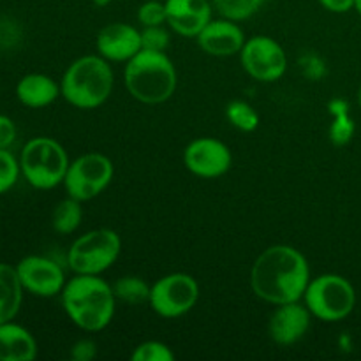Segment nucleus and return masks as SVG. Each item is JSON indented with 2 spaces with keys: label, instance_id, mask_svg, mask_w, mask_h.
Listing matches in <instances>:
<instances>
[{
  "label": "nucleus",
  "instance_id": "f257e3e1",
  "mask_svg": "<svg viewBox=\"0 0 361 361\" xmlns=\"http://www.w3.org/2000/svg\"><path fill=\"white\" fill-rule=\"evenodd\" d=\"M309 282V261L291 245H271L264 249L250 270L254 295L271 305L303 300Z\"/></svg>",
  "mask_w": 361,
  "mask_h": 361
},
{
  "label": "nucleus",
  "instance_id": "f03ea898",
  "mask_svg": "<svg viewBox=\"0 0 361 361\" xmlns=\"http://www.w3.org/2000/svg\"><path fill=\"white\" fill-rule=\"evenodd\" d=\"M63 312L80 330L102 331L115 317L116 298L113 286L101 275L74 274L60 293Z\"/></svg>",
  "mask_w": 361,
  "mask_h": 361
},
{
  "label": "nucleus",
  "instance_id": "7ed1b4c3",
  "mask_svg": "<svg viewBox=\"0 0 361 361\" xmlns=\"http://www.w3.org/2000/svg\"><path fill=\"white\" fill-rule=\"evenodd\" d=\"M123 81L129 94L143 104H162L176 90V69L166 51L141 49L127 62Z\"/></svg>",
  "mask_w": 361,
  "mask_h": 361
},
{
  "label": "nucleus",
  "instance_id": "20e7f679",
  "mask_svg": "<svg viewBox=\"0 0 361 361\" xmlns=\"http://www.w3.org/2000/svg\"><path fill=\"white\" fill-rule=\"evenodd\" d=\"M115 85L111 66L101 55L74 60L60 81L62 97L78 109H95L109 99Z\"/></svg>",
  "mask_w": 361,
  "mask_h": 361
},
{
  "label": "nucleus",
  "instance_id": "39448f33",
  "mask_svg": "<svg viewBox=\"0 0 361 361\" xmlns=\"http://www.w3.org/2000/svg\"><path fill=\"white\" fill-rule=\"evenodd\" d=\"M69 164L66 148L53 137H32L21 148V176L37 190H51L63 183Z\"/></svg>",
  "mask_w": 361,
  "mask_h": 361
},
{
  "label": "nucleus",
  "instance_id": "423d86ee",
  "mask_svg": "<svg viewBox=\"0 0 361 361\" xmlns=\"http://www.w3.org/2000/svg\"><path fill=\"white\" fill-rule=\"evenodd\" d=\"M303 303L316 319L323 323H338L355 310L356 291L342 275L324 274L310 279Z\"/></svg>",
  "mask_w": 361,
  "mask_h": 361
},
{
  "label": "nucleus",
  "instance_id": "0eeeda50",
  "mask_svg": "<svg viewBox=\"0 0 361 361\" xmlns=\"http://www.w3.org/2000/svg\"><path fill=\"white\" fill-rule=\"evenodd\" d=\"M122 250L118 233L99 228L78 236L67 252V264L74 274L101 275L116 263Z\"/></svg>",
  "mask_w": 361,
  "mask_h": 361
},
{
  "label": "nucleus",
  "instance_id": "6e6552de",
  "mask_svg": "<svg viewBox=\"0 0 361 361\" xmlns=\"http://www.w3.org/2000/svg\"><path fill=\"white\" fill-rule=\"evenodd\" d=\"M113 175L115 168L111 159L97 152H90L71 162L62 185L66 187L67 196L85 203L104 192L111 183Z\"/></svg>",
  "mask_w": 361,
  "mask_h": 361
},
{
  "label": "nucleus",
  "instance_id": "1a4fd4ad",
  "mask_svg": "<svg viewBox=\"0 0 361 361\" xmlns=\"http://www.w3.org/2000/svg\"><path fill=\"white\" fill-rule=\"evenodd\" d=\"M200 300V284L189 274L164 275L157 279L150 288L148 305L157 316L164 319H176L185 316L196 307Z\"/></svg>",
  "mask_w": 361,
  "mask_h": 361
},
{
  "label": "nucleus",
  "instance_id": "9d476101",
  "mask_svg": "<svg viewBox=\"0 0 361 361\" xmlns=\"http://www.w3.org/2000/svg\"><path fill=\"white\" fill-rule=\"evenodd\" d=\"M240 60L245 73L261 83L279 81L288 71V55L284 48L268 35H254L247 39L240 51Z\"/></svg>",
  "mask_w": 361,
  "mask_h": 361
},
{
  "label": "nucleus",
  "instance_id": "9b49d317",
  "mask_svg": "<svg viewBox=\"0 0 361 361\" xmlns=\"http://www.w3.org/2000/svg\"><path fill=\"white\" fill-rule=\"evenodd\" d=\"M25 293L37 298H53L60 296L67 279L62 267L56 261L46 256H25L20 263L14 264Z\"/></svg>",
  "mask_w": 361,
  "mask_h": 361
},
{
  "label": "nucleus",
  "instance_id": "f8f14e48",
  "mask_svg": "<svg viewBox=\"0 0 361 361\" xmlns=\"http://www.w3.org/2000/svg\"><path fill=\"white\" fill-rule=\"evenodd\" d=\"M183 164L200 178H219L226 175L233 164V155L228 145L217 137H197L183 150Z\"/></svg>",
  "mask_w": 361,
  "mask_h": 361
},
{
  "label": "nucleus",
  "instance_id": "ddd939ff",
  "mask_svg": "<svg viewBox=\"0 0 361 361\" xmlns=\"http://www.w3.org/2000/svg\"><path fill=\"white\" fill-rule=\"evenodd\" d=\"M97 55L108 62H129L134 55L143 49L141 30L127 23H109L99 30L95 37Z\"/></svg>",
  "mask_w": 361,
  "mask_h": 361
},
{
  "label": "nucleus",
  "instance_id": "4468645a",
  "mask_svg": "<svg viewBox=\"0 0 361 361\" xmlns=\"http://www.w3.org/2000/svg\"><path fill=\"white\" fill-rule=\"evenodd\" d=\"M310 319H312V314L309 312L305 303L293 302L277 305L268 323L271 341L282 348L296 344L309 331Z\"/></svg>",
  "mask_w": 361,
  "mask_h": 361
},
{
  "label": "nucleus",
  "instance_id": "2eb2a0df",
  "mask_svg": "<svg viewBox=\"0 0 361 361\" xmlns=\"http://www.w3.org/2000/svg\"><path fill=\"white\" fill-rule=\"evenodd\" d=\"M168 25L182 37H197L212 21L210 0H164Z\"/></svg>",
  "mask_w": 361,
  "mask_h": 361
},
{
  "label": "nucleus",
  "instance_id": "dca6fc26",
  "mask_svg": "<svg viewBox=\"0 0 361 361\" xmlns=\"http://www.w3.org/2000/svg\"><path fill=\"white\" fill-rule=\"evenodd\" d=\"M196 39L200 48L212 56L240 55L247 41L242 27L226 18L212 20Z\"/></svg>",
  "mask_w": 361,
  "mask_h": 361
},
{
  "label": "nucleus",
  "instance_id": "f3484780",
  "mask_svg": "<svg viewBox=\"0 0 361 361\" xmlns=\"http://www.w3.org/2000/svg\"><path fill=\"white\" fill-rule=\"evenodd\" d=\"M62 95L60 83L51 76L42 73L25 74L16 85V97L25 108L42 109L56 101Z\"/></svg>",
  "mask_w": 361,
  "mask_h": 361
},
{
  "label": "nucleus",
  "instance_id": "a211bd4d",
  "mask_svg": "<svg viewBox=\"0 0 361 361\" xmlns=\"http://www.w3.org/2000/svg\"><path fill=\"white\" fill-rule=\"evenodd\" d=\"M37 356L34 335L14 321L0 324V361H32Z\"/></svg>",
  "mask_w": 361,
  "mask_h": 361
},
{
  "label": "nucleus",
  "instance_id": "6ab92c4d",
  "mask_svg": "<svg viewBox=\"0 0 361 361\" xmlns=\"http://www.w3.org/2000/svg\"><path fill=\"white\" fill-rule=\"evenodd\" d=\"M25 289L18 277L16 267L0 263V324L14 321L23 303Z\"/></svg>",
  "mask_w": 361,
  "mask_h": 361
},
{
  "label": "nucleus",
  "instance_id": "aec40b11",
  "mask_svg": "<svg viewBox=\"0 0 361 361\" xmlns=\"http://www.w3.org/2000/svg\"><path fill=\"white\" fill-rule=\"evenodd\" d=\"M83 219V207L81 201L67 196L55 207L51 215V226L59 235H73L81 224Z\"/></svg>",
  "mask_w": 361,
  "mask_h": 361
},
{
  "label": "nucleus",
  "instance_id": "412c9836",
  "mask_svg": "<svg viewBox=\"0 0 361 361\" xmlns=\"http://www.w3.org/2000/svg\"><path fill=\"white\" fill-rule=\"evenodd\" d=\"M150 284L136 275H126L120 277L113 284V293H115L116 302L127 303V305H143L150 300Z\"/></svg>",
  "mask_w": 361,
  "mask_h": 361
},
{
  "label": "nucleus",
  "instance_id": "4be33fe9",
  "mask_svg": "<svg viewBox=\"0 0 361 361\" xmlns=\"http://www.w3.org/2000/svg\"><path fill=\"white\" fill-rule=\"evenodd\" d=\"M263 2L264 0H212V6L221 18L240 23L256 14Z\"/></svg>",
  "mask_w": 361,
  "mask_h": 361
},
{
  "label": "nucleus",
  "instance_id": "5701e85b",
  "mask_svg": "<svg viewBox=\"0 0 361 361\" xmlns=\"http://www.w3.org/2000/svg\"><path fill=\"white\" fill-rule=\"evenodd\" d=\"M226 118L235 129L242 133H252L259 126V115L245 101H231L226 108Z\"/></svg>",
  "mask_w": 361,
  "mask_h": 361
},
{
  "label": "nucleus",
  "instance_id": "b1692460",
  "mask_svg": "<svg viewBox=\"0 0 361 361\" xmlns=\"http://www.w3.org/2000/svg\"><path fill=\"white\" fill-rule=\"evenodd\" d=\"M21 176L20 159L13 155L9 148H0V196L9 192Z\"/></svg>",
  "mask_w": 361,
  "mask_h": 361
},
{
  "label": "nucleus",
  "instance_id": "393cba45",
  "mask_svg": "<svg viewBox=\"0 0 361 361\" xmlns=\"http://www.w3.org/2000/svg\"><path fill=\"white\" fill-rule=\"evenodd\" d=\"M175 358L173 349L161 341L141 342L130 355L133 361H175Z\"/></svg>",
  "mask_w": 361,
  "mask_h": 361
},
{
  "label": "nucleus",
  "instance_id": "a878e982",
  "mask_svg": "<svg viewBox=\"0 0 361 361\" xmlns=\"http://www.w3.org/2000/svg\"><path fill=\"white\" fill-rule=\"evenodd\" d=\"M355 130V120H353V116L349 113H344V115L334 116V120L330 123V130H328V136H330V141L335 147H344V145H348L353 140Z\"/></svg>",
  "mask_w": 361,
  "mask_h": 361
},
{
  "label": "nucleus",
  "instance_id": "bb28decb",
  "mask_svg": "<svg viewBox=\"0 0 361 361\" xmlns=\"http://www.w3.org/2000/svg\"><path fill=\"white\" fill-rule=\"evenodd\" d=\"M137 21L141 27H159L168 23L164 0H147L137 9Z\"/></svg>",
  "mask_w": 361,
  "mask_h": 361
},
{
  "label": "nucleus",
  "instance_id": "cd10ccee",
  "mask_svg": "<svg viewBox=\"0 0 361 361\" xmlns=\"http://www.w3.org/2000/svg\"><path fill=\"white\" fill-rule=\"evenodd\" d=\"M141 46L143 49H152V51H166L169 46V34L164 25L145 27L141 30Z\"/></svg>",
  "mask_w": 361,
  "mask_h": 361
},
{
  "label": "nucleus",
  "instance_id": "c85d7f7f",
  "mask_svg": "<svg viewBox=\"0 0 361 361\" xmlns=\"http://www.w3.org/2000/svg\"><path fill=\"white\" fill-rule=\"evenodd\" d=\"M97 356V344L92 338H80L71 349V358L74 361H92Z\"/></svg>",
  "mask_w": 361,
  "mask_h": 361
},
{
  "label": "nucleus",
  "instance_id": "c756f323",
  "mask_svg": "<svg viewBox=\"0 0 361 361\" xmlns=\"http://www.w3.org/2000/svg\"><path fill=\"white\" fill-rule=\"evenodd\" d=\"M16 123L7 115H0V148H11L16 141Z\"/></svg>",
  "mask_w": 361,
  "mask_h": 361
},
{
  "label": "nucleus",
  "instance_id": "7c9ffc66",
  "mask_svg": "<svg viewBox=\"0 0 361 361\" xmlns=\"http://www.w3.org/2000/svg\"><path fill=\"white\" fill-rule=\"evenodd\" d=\"M326 11L335 14H344L355 9V0H317Z\"/></svg>",
  "mask_w": 361,
  "mask_h": 361
},
{
  "label": "nucleus",
  "instance_id": "2f4dec72",
  "mask_svg": "<svg viewBox=\"0 0 361 361\" xmlns=\"http://www.w3.org/2000/svg\"><path fill=\"white\" fill-rule=\"evenodd\" d=\"M307 78H312V80H319L321 76H324V62L317 56H307V66H303Z\"/></svg>",
  "mask_w": 361,
  "mask_h": 361
},
{
  "label": "nucleus",
  "instance_id": "473e14b6",
  "mask_svg": "<svg viewBox=\"0 0 361 361\" xmlns=\"http://www.w3.org/2000/svg\"><path fill=\"white\" fill-rule=\"evenodd\" d=\"M328 108H330L331 116H338V115H344V113H349V104L344 101V99H334Z\"/></svg>",
  "mask_w": 361,
  "mask_h": 361
},
{
  "label": "nucleus",
  "instance_id": "72a5a7b5",
  "mask_svg": "<svg viewBox=\"0 0 361 361\" xmlns=\"http://www.w3.org/2000/svg\"><path fill=\"white\" fill-rule=\"evenodd\" d=\"M111 2H113V0H92V4H94V6H97V7H106V6H109Z\"/></svg>",
  "mask_w": 361,
  "mask_h": 361
},
{
  "label": "nucleus",
  "instance_id": "f704fd0d",
  "mask_svg": "<svg viewBox=\"0 0 361 361\" xmlns=\"http://www.w3.org/2000/svg\"><path fill=\"white\" fill-rule=\"evenodd\" d=\"M355 9L358 11V14L361 16V0H355Z\"/></svg>",
  "mask_w": 361,
  "mask_h": 361
},
{
  "label": "nucleus",
  "instance_id": "c9c22d12",
  "mask_svg": "<svg viewBox=\"0 0 361 361\" xmlns=\"http://www.w3.org/2000/svg\"><path fill=\"white\" fill-rule=\"evenodd\" d=\"M358 104H360V108H361V85H360V88H358Z\"/></svg>",
  "mask_w": 361,
  "mask_h": 361
},
{
  "label": "nucleus",
  "instance_id": "e433bc0d",
  "mask_svg": "<svg viewBox=\"0 0 361 361\" xmlns=\"http://www.w3.org/2000/svg\"><path fill=\"white\" fill-rule=\"evenodd\" d=\"M264 2H267V0H264Z\"/></svg>",
  "mask_w": 361,
  "mask_h": 361
}]
</instances>
